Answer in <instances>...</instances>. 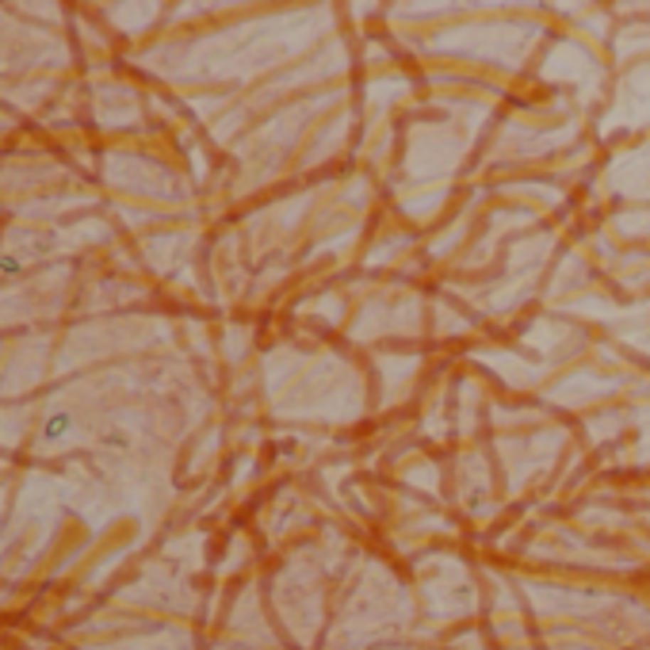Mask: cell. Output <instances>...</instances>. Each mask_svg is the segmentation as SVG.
<instances>
[{"label": "cell", "mask_w": 650, "mask_h": 650, "mask_svg": "<svg viewBox=\"0 0 650 650\" xmlns=\"http://www.w3.org/2000/svg\"><path fill=\"white\" fill-rule=\"evenodd\" d=\"M73 429V417H69V413H54V417H50L46 425H43V440L46 444H54V440H62V436Z\"/></svg>", "instance_id": "obj_1"}, {"label": "cell", "mask_w": 650, "mask_h": 650, "mask_svg": "<svg viewBox=\"0 0 650 650\" xmlns=\"http://www.w3.org/2000/svg\"><path fill=\"white\" fill-rule=\"evenodd\" d=\"M16 268H19V264H16L12 257H4V260H0V272H8V276H12V272H16Z\"/></svg>", "instance_id": "obj_2"}]
</instances>
